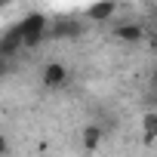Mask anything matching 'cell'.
<instances>
[{
    "label": "cell",
    "instance_id": "obj_1",
    "mask_svg": "<svg viewBox=\"0 0 157 157\" xmlns=\"http://www.w3.org/2000/svg\"><path fill=\"white\" fill-rule=\"evenodd\" d=\"M16 25H19V34H22V49H34L43 40V34L49 31V19L43 13H31V16H25Z\"/></svg>",
    "mask_w": 157,
    "mask_h": 157
},
{
    "label": "cell",
    "instance_id": "obj_2",
    "mask_svg": "<svg viewBox=\"0 0 157 157\" xmlns=\"http://www.w3.org/2000/svg\"><path fill=\"white\" fill-rule=\"evenodd\" d=\"M65 80H68V68H65L62 62H49V65L43 68V86L56 90V86H62Z\"/></svg>",
    "mask_w": 157,
    "mask_h": 157
},
{
    "label": "cell",
    "instance_id": "obj_3",
    "mask_svg": "<svg viewBox=\"0 0 157 157\" xmlns=\"http://www.w3.org/2000/svg\"><path fill=\"white\" fill-rule=\"evenodd\" d=\"M114 3H93V6H86L83 10V16L90 19V22H108L111 16H114Z\"/></svg>",
    "mask_w": 157,
    "mask_h": 157
},
{
    "label": "cell",
    "instance_id": "obj_4",
    "mask_svg": "<svg viewBox=\"0 0 157 157\" xmlns=\"http://www.w3.org/2000/svg\"><path fill=\"white\" fill-rule=\"evenodd\" d=\"M114 37L117 40H126V43H139L142 40V25H117L114 28Z\"/></svg>",
    "mask_w": 157,
    "mask_h": 157
},
{
    "label": "cell",
    "instance_id": "obj_5",
    "mask_svg": "<svg viewBox=\"0 0 157 157\" xmlns=\"http://www.w3.org/2000/svg\"><path fill=\"white\" fill-rule=\"evenodd\" d=\"M99 142H102V129H99L96 123L83 126V151H96V148H99Z\"/></svg>",
    "mask_w": 157,
    "mask_h": 157
},
{
    "label": "cell",
    "instance_id": "obj_6",
    "mask_svg": "<svg viewBox=\"0 0 157 157\" xmlns=\"http://www.w3.org/2000/svg\"><path fill=\"white\" fill-rule=\"evenodd\" d=\"M142 126H145V139H142V142H145V148H151V145H154V136H157V114L148 111L145 120H142Z\"/></svg>",
    "mask_w": 157,
    "mask_h": 157
},
{
    "label": "cell",
    "instance_id": "obj_7",
    "mask_svg": "<svg viewBox=\"0 0 157 157\" xmlns=\"http://www.w3.org/2000/svg\"><path fill=\"white\" fill-rule=\"evenodd\" d=\"M6 151H10V142H6V136H3V132H0V157H3Z\"/></svg>",
    "mask_w": 157,
    "mask_h": 157
}]
</instances>
